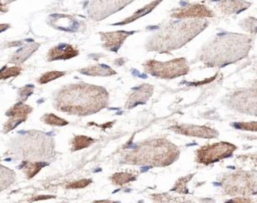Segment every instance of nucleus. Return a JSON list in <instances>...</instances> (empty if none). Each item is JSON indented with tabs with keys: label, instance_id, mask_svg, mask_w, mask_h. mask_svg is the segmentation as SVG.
<instances>
[{
	"label": "nucleus",
	"instance_id": "obj_1",
	"mask_svg": "<svg viewBox=\"0 0 257 203\" xmlns=\"http://www.w3.org/2000/svg\"><path fill=\"white\" fill-rule=\"evenodd\" d=\"M107 98V92L102 87L86 84L72 85L60 91L57 107L63 112L86 115L104 107Z\"/></svg>",
	"mask_w": 257,
	"mask_h": 203
},
{
	"label": "nucleus",
	"instance_id": "obj_2",
	"mask_svg": "<svg viewBox=\"0 0 257 203\" xmlns=\"http://www.w3.org/2000/svg\"><path fill=\"white\" fill-rule=\"evenodd\" d=\"M173 145L170 143H165L161 142H155L152 146L149 144V147L139 148L137 153L135 154V158H137L136 162H142V163H153L158 165L169 164L172 160H174L176 154V148H171Z\"/></svg>",
	"mask_w": 257,
	"mask_h": 203
},
{
	"label": "nucleus",
	"instance_id": "obj_3",
	"mask_svg": "<svg viewBox=\"0 0 257 203\" xmlns=\"http://www.w3.org/2000/svg\"><path fill=\"white\" fill-rule=\"evenodd\" d=\"M145 69L153 75L162 78H174L185 75L189 68L185 59H179L167 63L148 61L145 64Z\"/></svg>",
	"mask_w": 257,
	"mask_h": 203
},
{
	"label": "nucleus",
	"instance_id": "obj_4",
	"mask_svg": "<svg viewBox=\"0 0 257 203\" xmlns=\"http://www.w3.org/2000/svg\"><path fill=\"white\" fill-rule=\"evenodd\" d=\"M235 147L227 142L201 147L197 152L198 161L201 163H212L226 158L234 151Z\"/></svg>",
	"mask_w": 257,
	"mask_h": 203
},
{
	"label": "nucleus",
	"instance_id": "obj_5",
	"mask_svg": "<svg viewBox=\"0 0 257 203\" xmlns=\"http://www.w3.org/2000/svg\"><path fill=\"white\" fill-rule=\"evenodd\" d=\"M32 112V108L29 105H24L23 102H19L15 106L11 108L6 113V115L10 117V120L4 126V131L6 133L12 131L20 124L24 122L27 120V116Z\"/></svg>",
	"mask_w": 257,
	"mask_h": 203
},
{
	"label": "nucleus",
	"instance_id": "obj_6",
	"mask_svg": "<svg viewBox=\"0 0 257 203\" xmlns=\"http://www.w3.org/2000/svg\"><path fill=\"white\" fill-rule=\"evenodd\" d=\"M79 51L75 49L73 46L69 44H60L48 51V61L52 62L55 60H66L77 56Z\"/></svg>",
	"mask_w": 257,
	"mask_h": 203
},
{
	"label": "nucleus",
	"instance_id": "obj_7",
	"mask_svg": "<svg viewBox=\"0 0 257 203\" xmlns=\"http://www.w3.org/2000/svg\"><path fill=\"white\" fill-rule=\"evenodd\" d=\"M133 32H115L108 33H101L103 47L106 49L116 52L120 48L123 40Z\"/></svg>",
	"mask_w": 257,
	"mask_h": 203
},
{
	"label": "nucleus",
	"instance_id": "obj_8",
	"mask_svg": "<svg viewBox=\"0 0 257 203\" xmlns=\"http://www.w3.org/2000/svg\"><path fill=\"white\" fill-rule=\"evenodd\" d=\"M173 130H174L178 133L184 134V135L191 136V137L209 138V137H215L217 135V132L212 130V129L200 127V126H175V127H173Z\"/></svg>",
	"mask_w": 257,
	"mask_h": 203
},
{
	"label": "nucleus",
	"instance_id": "obj_9",
	"mask_svg": "<svg viewBox=\"0 0 257 203\" xmlns=\"http://www.w3.org/2000/svg\"><path fill=\"white\" fill-rule=\"evenodd\" d=\"M212 16V12L205 6H192L180 9L173 15L177 18H187V17H205Z\"/></svg>",
	"mask_w": 257,
	"mask_h": 203
},
{
	"label": "nucleus",
	"instance_id": "obj_10",
	"mask_svg": "<svg viewBox=\"0 0 257 203\" xmlns=\"http://www.w3.org/2000/svg\"><path fill=\"white\" fill-rule=\"evenodd\" d=\"M40 43H32L27 44L23 48H21L11 57L10 62L12 64H19L26 61L34 52L38 50Z\"/></svg>",
	"mask_w": 257,
	"mask_h": 203
},
{
	"label": "nucleus",
	"instance_id": "obj_11",
	"mask_svg": "<svg viewBox=\"0 0 257 203\" xmlns=\"http://www.w3.org/2000/svg\"><path fill=\"white\" fill-rule=\"evenodd\" d=\"M80 73L86 75H98V76H107L116 74L114 70H112L110 67L104 65V64H98L93 66L87 67L83 70H80Z\"/></svg>",
	"mask_w": 257,
	"mask_h": 203
},
{
	"label": "nucleus",
	"instance_id": "obj_12",
	"mask_svg": "<svg viewBox=\"0 0 257 203\" xmlns=\"http://www.w3.org/2000/svg\"><path fill=\"white\" fill-rule=\"evenodd\" d=\"M151 94H152V86H148V85L141 86L140 88L137 89V92L132 94L131 100L128 103L130 104L133 103L132 107H134V106H137L138 104H142V102L146 101L151 96Z\"/></svg>",
	"mask_w": 257,
	"mask_h": 203
},
{
	"label": "nucleus",
	"instance_id": "obj_13",
	"mask_svg": "<svg viewBox=\"0 0 257 203\" xmlns=\"http://www.w3.org/2000/svg\"><path fill=\"white\" fill-rule=\"evenodd\" d=\"M47 163H31V162H25L22 163V170L25 172V174L27 175L28 179H32L33 177L35 176L36 174L39 173L41 169L45 167Z\"/></svg>",
	"mask_w": 257,
	"mask_h": 203
},
{
	"label": "nucleus",
	"instance_id": "obj_14",
	"mask_svg": "<svg viewBox=\"0 0 257 203\" xmlns=\"http://www.w3.org/2000/svg\"><path fill=\"white\" fill-rule=\"evenodd\" d=\"M161 1H162V0L154 1V2L151 3L150 5H148V6H146L144 8L141 9L140 11L136 12V13H135L133 16H131L130 18H127V19L124 20V22L116 23V24L114 25H116V26H118V25H125L127 24V23H130V22H134L136 20L139 19L140 17L147 15V14L153 11V9L156 8V6H158L159 3H161Z\"/></svg>",
	"mask_w": 257,
	"mask_h": 203
},
{
	"label": "nucleus",
	"instance_id": "obj_15",
	"mask_svg": "<svg viewBox=\"0 0 257 203\" xmlns=\"http://www.w3.org/2000/svg\"><path fill=\"white\" fill-rule=\"evenodd\" d=\"M94 140L91 137H85V136H77L72 141V149L74 151L84 149L92 144Z\"/></svg>",
	"mask_w": 257,
	"mask_h": 203
},
{
	"label": "nucleus",
	"instance_id": "obj_16",
	"mask_svg": "<svg viewBox=\"0 0 257 203\" xmlns=\"http://www.w3.org/2000/svg\"><path fill=\"white\" fill-rule=\"evenodd\" d=\"M22 68L20 66L4 67L0 70V80L15 77L22 73Z\"/></svg>",
	"mask_w": 257,
	"mask_h": 203
},
{
	"label": "nucleus",
	"instance_id": "obj_17",
	"mask_svg": "<svg viewBox=\"0 0 257 203\" xmlns=\"http://www.w3.org/2000/svg\"><path fill=\"white\" fill-rule=\"evenodd\" d=\"M43 121L48 125H51V126H64L68 125V122L64 121L61 118L58 117L56 115H53V114H48L45 115L43 117Z\"/></svg>",
	"mask_w": 257,
	"mask_h": 203
},
{
	"label": "nucleus",
	"instance_id": "obj_18",
	"mask_svg": "<svg viewBox=\"0 0 257 203\" xmlns=\"http://www.w3.org/2000/svg\"><path fill=\"white\" fill-rule=\"evenodd\" d=\"M64 75H65V72H64V71H50V72H47L41 75L39 79H38V82L40 83V84H46V83L49 82V81L56 80L58 78L64 76Z\"/></svg>",
	"mask_w": 257,
	"mask_h": 203
},
{
	"label": "nucleus",
	"instance_id": "obj_19",
	"mask_svg": "<svg viewBox=\"0 0 257 203\" xmlns=\"http://www.w3.org/2000/svg\"><path fill=\"white\" fill-rule=\"evenodd\" d=\"M135 179H136V177L133 176L132 174H127V173H119V174H114L112 177V181L116 184H124L134 180Z\"/></svg>",
	"mask_w": 257,
	"mask_h": 203
},
{
	"label": "nucleus",
	"instance_id": "obj_20",
	"mask_svg": "<svg viewBox=\"0 0 257 203\" xmlns=\"http://www.w3.org/2000/svg\"><path fill=\"white\" fill-rule=\"evenodd\" d=\"M90 183H91V179H81L79 181L72 182L66 185L67 189H81L87 186Z\"/></svg>",
	"mask_w": 257,
	"mask_h": 203
},
{
	"label": "nucleus",
	"instance_id": "obj_21",
	"mask_svg": "<svg viewBox=\"0 0 257 203\" xmlns=\"http://www.w3.org/2000/svg\"><path fill=\"white\" fill-rule=\"evenodd\" d=\"M243 4V3H242ZM242 4L238 3V0H228L224 3V8L228 10V11L233 12V11H237L238 9L242 10Z\"/></svg>",
	"mask_w": 257,
	"mask_h": 203
},
{
	"label": "nucleus",
	"instance_id": "obj_22",
	"mask_svg": "<svg viewBox=\"0 0 257 203\" xmlns=\"http://www.w3.org/2000/svg\"><path fill=\"white\" fill-rule=\"evenodd\" d=\"M33 86H25V87H22V89H20L19 91V95L20 97H21V100L22 101H26L27 98H28V96H31L32 95V92H33Z\"/></svg>",
	"mask_w": 257,
	"mask_h": 203
},
{
	"label": "nucleus",
	"instance_id": "obj_23",
	"mask_svg": "<svg viewBox=\"0 0 257 203\" xmlns=\"http://www.w3.org/2000/svg\"><path fill=\"white\" fill-rule=\"evenodd\" d=\"M54 196H52V195H39L38 197L33 198L31 200V201H36V200H46V199H50V198H54Z\"/></svg>",
	"mask_w": 257,
	"mask_h": 203
},
{
	"label": "nucleus",
	"instance_id": "obj_24",
	"mask_svg": "<svg viewBox=\"0 0 257 203\" xmlns=\"http://www.w3.org/2000/svg\"><path fill=\"white\" fill-rule=\"evenodd\" d=\"M8 11V8H7V6H6V5H5V4L0 0V12H3V13H6V12H7Z\"/></svg>",
	"mask_w": 257,
	"mask_h": 203
},
{
	"label": "nucleus",
	"instance_id": "obj_25",
	"mask_svg": "<svg viewBox=\"0 0 257 203\" xmlns=\"http://www.w3.org/2000/svg\"><path fill=\"white\" fill-rule=\"evenodd\" d=\"M10 27H11V26L9 24H0V32H5Z\"/></svg>",
	"mask_w": 257,
	"mask_h": 203
},
{
	"label": "nucleus",
	"instance_id": "obj_26",
	"mask_svg": "<svg viewBox=\"0 0 257 203\" xmlns=\"http://www.w3.org/2000/svg\"><path fill=\"white\" fill-rule=\"evenodd\" d=\"M2 2H3L5 5H6L7 3H10V2H12V1H15V0H1Z\"/></svg>",
	"mask_w": 257,
	"mask_h": 203
}]
</instances>
